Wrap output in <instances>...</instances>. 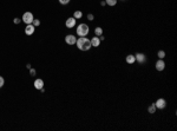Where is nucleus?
<instances>
[{
    "label": "nucleus",
    "mask_w": 177,
    "mask_h": 131,
    "mask_svg": "<svg viewBox=\"0 0 177 131\" xmlns=\"http://www.w3.org/2000/svg\"><path fill=\"white\" fill-rule=\"evenodd\" d=\"M76 45H77V47L79 50H82V51H89L92 47L91 46V40L85 38V37H80L79 39H77Z\"/></svg>",
    "instance_id": "nucleus-1"
},
{
    "label": "nucleus",
    "mask_w": 177,
    "mask_h": 131,
    "mask_svg": "<svg viewBox=\"0 0 177 131\" xmlns=\"http://www.w3.org/2000/svg\"><path fill=\"white\" fill-rule=\"evenodd\" d=\"M89 33V26L86 24H80L77 27V34L79 37H86Z\"/></svg>",
    "instance_id": "nucleus-2"
},
{
    "label": "nucleus",
    "mask_w": 177,
    "mask_h": 131,
    "mask_svg": "<svg viewBox=\"0 0 177 131\" xmlns=\"http://www.w3.org/2000/svg\"><path fill=\"white\" fill-rule=\"evenodd\" d=\"M33 20H34V18H33V14L31 13V12H25L23 15V21L26 25H28V24H32L33 23Z\"/></svg>",
    "instance_id": "nucleus-3"
},
{
    "label": "nucleus",
    "mask_w": 177,
    "mask_h": 131,
    "mask_svg": "<svg viewBox=\"0 0 177 131\" xmlns=\"http://www.w3.org/2000/svg\"><path fill=\"white\" fill-rule=\"evenodd\" d=\"M65 41H66V44L68 45H73V44H76V41H77V38L72 34H68V36L65 37Z\"/></svg>",
    "instance_id": "nucleus-4"
},
{
    "label": "nucleus",
    "mask_w": 177,
    "mask_h": 131,
    "mask_svg": "<svg viewBox=\"0 0 177 131\" xmlns=\"http://www.w3.org/2000/svg\"><path fill=\"white\" fill-rule=\"evenodd\" d=\"M155 105H156V109H164L167 106V102H165L163 98H159V99H157V102L155 103Z\"/></svg>",
    "instance_id": "nucleus-5"
},
{
    "label": "nucleus",
    "mask_w": 177,
    "mask_h": 131,
    "mask_svg": "<svg viewBox=\"0 0 177 131\" xmlns=\"http://www.w3.org/2000/svg\"><path fill=\"white\" fill-rule=\"evenodd\" d=\"M76 20H77L76 18H68V19H66V23H65L66 27H67V28H72V27H74V26H76Z\"/></svg>",
    "instance_id": "nucleus-6"
},
{
    "label": "nucleus",
    "mask_w": 177,
    "mask_h": 131,
    "mask_svg": "<svg viewBox=\"0 0 177 131\" xmlns=\"http://www.w3.org/2000/svg\"><path fill=\"white\" fill-rule=\"evenodd\" d=\"M34 30H36V27L33 26L32 24H28L27 26L25 27V33H26L27 36H31V34L34 33Z\"/></svg>",
    "instance_id": "nucleus-7"
},
{
    "label": "nucleus",
    "mask_w": 177,
    "mask_h": 131,
    "mask_svg": "<svg viewBox=\"0 0 177 131\" xmlns=\"http://www.w3.org/2000/svg\"><path fill=\"white\" fill-rule=\"evenodd\" d=\"M164 67H165V63H164L162 59H159L157 60V63H156V68L158 70V71H163Z\"/></svg>",
    "instance_id": "nucleus-8"
},
{
    "label": "nucleus",
    "mask_w": 177,
    "mask_h": 131,
    "mask_svg": "<svg viewBox=\"0 0 177 131\" xmlns=\"http://www.w3.org/2000/svg\"><path fill=\"white\" fill-rule=\"evenodd\" d=\"M34 87H36L37 90H40L44 87V80L43 79H37L34 80Z\"/></svg>",
    "instance_id": "nucleus-9"
},
{
    "label": "nucleus",
    "mask_w": 177,
    "mask_h": 131,
    "mask_svg": "<svg viewBox=\"0 0 177 131\" xmlns=\"http://www.w3.org/2000/svg\"><path fill=\"white\" fill-rule=\"evenodd\" d=\"M99 44H100L99 37H93V38L91 39V46H93V47H98Z\"/></svg>",
    "instance_id": "nucleus-10"
},
{
    "label": "nucleus",
    "mask_w": 177,
    "mask_h": 131,
    "mask_svg": "<svg viewBox=\"0 0 177 131\" xmlns=\"http://www.w3.org/2000/svg\"><path fill=\"white\" fill-rule=\"evenodd\" d=\"M135 58H136V60L139 64H142V63H144V62H145V56H144L143 53H137L136 56H135Z\"/></svg>",
    "instance_id": "nucleus-11"
},
{
    "label": "nucleus",
    "mask_w": 177,
    "mask_h": 131,
    "mask_svg": "<svg viewBox=\"0 0 177 131\" xmlns=\"http://www.w3.org/2000/svg\"><path fill=\"white\" fill-rule=\"evenodd\" d=\"M136 62V58H135V56H132V54H129L126 57V63L127 64H133Z\"/></svg>",
    "instance_id": "nucleus-12"
},
{
    "label": "nucleus",
    "mask_w": 177,
    "mask_h": 131,
    "mask_svg": "<svg viewBox=\"0 0 177 131\" xmlns=\"http://www.w3.org/2000/svg\"><path fill=\"white\" fill-rule=\"evenodd\" d=\"M82 17H83L82 11H76V12H74V14H73V18H76V19H80Z\"/></svg>",
    "instance_id": "nucleus-13"
},
{
    "label": "nucleus",
    "mask_w": 177,
    "mask_h": 131,
    "mask_svg": "<svg viewBox=\"0 0 177 131\" xmlns=\"http://www.w3.org/2000/svg\"><path fill=\"white\" fill-rule=\"evenodd\" d=\"M148 111H149V113H155V111H156V105H155V103L150 105L149 109H148Z\"/></svg>",
    "instance_id": "nucleus-14"
},
{
    "label": "nucleus",
    "mask_w": 177,
    "mask_h": 131,
    "mask_svg": "<svg viewBox=\"0 0 177 131\" xmlns=\"http://www.w3.org/2000/svg\"><path fill=\"white\" fill-rule=\"evenodd\" d=\"M95 33H96V36L97 37H100L102 34H103V30H102L100 27H97V28L95 30Z\"/></svg>",
    "instance_id": "nucleus-15"
},
{
    "label": "nucleus",
    "mask_w": 177,
    "mask_h": 131,
    "mask_svg": "<svg viewBox=\"0 0 177 131\" xmlns=\"http://www.w3.org/2000/svg\"><path fill=\"white\" fill-rule=\"evenodd\" d=\"M105 2L109 5V6H115V5L117 4V0H106Z\"/></svg>",
    "instance_id": "nucleus-16"
},
{
    "label": "nucleus",
    "mask_w": 177,
    "mask_h": 131,
    "mask_svg": "<svg viewBox=\"0 0 177 131\" xmlns=\"http://www.w3.org/2000/svg\"><path fill=\"white\" fill-rule=\"evenodd\" d=\"M158 57H159V59H163L165 57V52L164 51H158Z\"/></svg>",
    "instance_id": "nucleus-17"
},
{
    "label": "nucleus",
    "mask_w": 177,
    "mask_h": 131,
    "mask_svg": "<svg viewBox=\"0 0 177 131\" xmlns=\"http://www.w3.org/2000/svg\"><path fill=\"white\" fill-rule=\"evenodd\" d=\"M32 25H33V26H34V27L39 26V25H40V21H39L38 19H34V20H33V23H32Z\"/></svg>",
    "instance_id": "nucleus-18"
},
{
    "label": "nucleus",
    "mask_w": 177,
    "mask_h": 131,
    "mask_svg": "<svg viewBox=\"0 0 177 131\" xmlns=\"http://www.w3.org/2000/svg\"><path fill=\"white\" fill-rule=\"evenodd\" d=\"M59 2H60V4H63V5H66V4L70 2V0H59Z\"/></svg>",
    "instance_id": "nucleus-19"
},
{
    "label": "nucleus",
    "mask_w": 177,
    "mask_h": 131,
    "mask_svg": "<svg viewBox=\"0 0 177 131\" xmlns=\"http://www.w3.org/2000/svg\"><path fill=\"white\" fill-rule=\"evenodd\" d=\"M30 74L31 76H36V70L34 68H30Z\"/></svg>",
    "instance_id": "nucleus-20"
},
{
    "label": "nucleus",
    "mask_w": 177,
    "mask_h": 131,
    "mask_svg": "<svg viewBox=\"0 0 177 131\" xmlns=\"http://www.w3.org/2000/svg\"><path fill=\"white\" fill-rule=\"evenodd\" d=\"M4 78L1 77V76H0V87H2V86H4Z\"/></svg>",
    "instance_id": "nucleus-21"
},
{
    "label": "nucleus",
    "mask_w": 177,
    "mask_h": 131,
    "mask_svg": "<svg viewBox=\"0 0 177 131\" xmlns=\"http://www.w3.org/2000/svg\"><path fill=\"white\" fill-rule=\"evenodd\" d=\"M87 19L89 20H93V15L92 14H87Z\"/></svg>",
    "instance_id": "nucleus-22"
},
{
    "label": "nucleus",
    "mask_w": 177,
    "mask_h": 131,
    "mask_svg": "<svg viewBox=\"0 0 177 131\" xmlns=\"http://www.w3.org/2000/svg\"><path fill=\"white\" fill-rule=\"evenodd\" d=\"M20 23V19L19 18H14V24H19Z\"/></svg>",
    "instance_id": "nucleus-23"
}]
</instances>
